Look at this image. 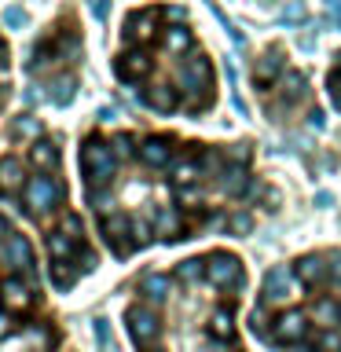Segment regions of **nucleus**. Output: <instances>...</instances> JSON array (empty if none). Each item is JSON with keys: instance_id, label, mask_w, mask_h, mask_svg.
I'll return each mask as SVG.
<instances>
[{"instance_id": "nucleus-1", "label": "nucleus", "mask_w": 341, "mask_h": 352, "mask_svg": "<svg viewBox=\"0 0 341 352\" xmlns=\"http://www.w3.org/2000/svg\"><path fill=\"white\" fill-rule=\"evenodd\" d=\"M81 169H85V180L96 187H107L110 180H114V151H110V143H103L99 136L85 140L81 147Z\"/></svg>"}, {"instance_id": "nucleus-2", "label": "nucleus", "mask_w": 341, "mask_h": 352, "mask_svg": "<svg viewBox=\"0 0 341 352\" xmlns=\"http://www.w3.org/2000/svg\"><path fill=\"white\" fill-rule=\"evenodd\" d=\"M63 202V184L55 180V176L41 173V176H30L26 180V209L33 217L48 213V209H55Z\"/></svg>"}, {"instance_id": "nucleus-3", "label": "nucleus", "mask_w": 341, "mask_h": 352, "mask_svg": "<svg viewBox=\"0 0 341 352\" xmlns=\"http://www.w3.org/2000/svg\"><path fill=\"white\" fill-rule=\"evenodd\" d=\"M206 279L220 286V290H231V286H242V261L235 253H213L206 261Z\"/></svg>"}, {"instance_id": "nucleus-4", "label": "nucleus", "mask_w": 341, "mask_h": 352, "mask_svg": "<svg viewBox=\"0 0 341 352\" xmlns=\"http://www.w3.org/2000/svg\"><path fill=\"white\" fill-rule=\"evenodd\" d=\"M297 294V275L290 264H275L264 275V305H286Z\"/></svg>"}, {"instance_id": "nucleus-5", "label": "nucleus", "mask_w": 341, "mask_h": 352, "mask_svg": "<svg viewBox=\"0 0 341 352\" xmlns=\"http://www.w3.org/2000/svg\"><path fill=\"white\" fill-rule=\"evenodd\" d=\"M180 85H184V92L195 96V99L213 85V66H209L206 55H191V59L180 63Z\"/></svg>"}, {"instance_id": "nucleus-6", "label": "nucleus", "mask_w": 341, "mask_h": 352, "mask_svg": "<svg viewBox=\"0 0 341 352\" xmlns=\"http://www.w3.org/2000/svg\"><path fill=\"white\" fill-rule=\"evenodd\" d=\"M125 323H129V334H132V341H136V345H151V341L162 334L158 316H154L147 305H132L129 312H125Z\"/></svg>"}, {"instance_id": "nucleus-7", "label": "nucleus", "mask_w": 341, "mask_h": 352, "mask_svg": "<svg viewBox=\"0 0 341 352\" xmlns=\"http://www.w3.org/2000/svg\"><path fill=\"white\" fill-rule=\"evenodd\" d=\"M305 334H308V316L301 308H286V312L275 319V330H272V338L283 341V345H297Z\"/></svg>"}, {"instance_id": "nucleus-8", "label": "nucleus", "mask_w": 341, "mask_h": 352, "mask_svg": "<svg viewBox=\"0 0 341 352\" xmlns=\"http://www.w3.org/2000/svg\"><path fill=\"white\" fill-rule=\"evenodd\" d=\"M114 74L121 77V81H143V77L151 74V55L143 52V48L118 55V63H114Z\"/></svg>"}, {"instance_id": "nucleus-9", "label": "nucleus", "mask_w": 341, "mask_h": 352, "mask_svg": "<svg viewBox=\"0 0 341 352\" xmlns=\"http://www.w3.org/2000/svg\"><path fill=\"white\" fill-rule=\"evenodd\" d=\"M129 231H132V220H129L125 213H110V217H103V235H107L110 246H114L118 257H125V253L132 250V242L125 239Z\"/></svg>"}, {"instance_id": "nucleus-10", "label": "nucleus", "mask_w": 341, "mask_h": 352, "mask_svg": "<svg viewBox=\"0 0 341 352\" xmlns=\"http://www.w3.org/2000/svg\"><path fill=\"white\" fill-rule=\"evenodd\" d=\"M4 261L11 264V268L19 272H33V246L26 235H19V231H11V235L4 239Z\"/></svg>"}, {"instance_id": "nucleus-11", "label": "nucleus", "mask_w": 341, "mask_h": 352, "mask_svg": "<svg viewBox=\"0 0 341 352\" xmlns=\"http://www.w3.org/2000/svg\"><path fill=\"white\" fill-rule=\"evenodd\" d=\"M0 305L11 308V312H22V308L33 305V294L30 286L19 279V275H8V279H0Z\"/></svg>"}, {"instance_id": "nucleus-12", "label": "nucleus", "mask_w": 341, "mask_h": 352, "mask_svg": "<svg viewBox=\"0 0 341 352\" xmlns=\"http://www.w3.org/2000/svg\"><path fill=\"white\" fill-rule=\"evenodd\" d=\"M140 158H143V165H151V169H165V165L173 162V143L165 136H147L140 143Z\"/></svg>"}, {"instance_id": "nucleus-13", "label": "nucleus", "mask_w": 341, "mask_h": 352, "mask_svg": "<svg viewBox=\"0 0 341 352\" xmlns=\"http://www.w3.org/2000/svg\"><path fill=\"white\" fill-rule=\"evenodd\" d=\"M154 22H158V11L143 8V11H132L129 15V26H125V37L129 41H151L154 37Z\"/></svg>"}, {"instance_id": "nucleus-14", "label": "nucleus", "mask_w": 341, "mask_h": 352, "mask_svg": "<svg viewBox=\"0 0 341 352\" xmlns=\"http://www.w3.org/2000/svg\"><path fill=\"white\" fill-rule=\"evenodd\" d=\"M286 74V66H283V52H264L257 66H253V81L257 85H268L275 81V77H283Z\"/></svg>"}, {"instance_id": "nucleus-15", "label": "nucleus", "mask_w": 341, "mask_h": 352, "mask_svg": "<svg viewBox=\"0 0 341 352\" xmlns=\"http://www.w3.org/2000/svg\"><path fill=\"white\" fill-rule=\"evenodd\" d=\"M294 275L301 279V286H316V283H323V275H327V264H323V257H316V253H308V257L294 261Z\"/></svg>"}, {"instance_id": "nucleus-16", "label": "nucleus", "mask_w": 341, "mask_h": 352, "mask_svg": "<svg viewBox=\"0 0 341 352\" xmlns=\"http://www.w3.org/2000/svg\"><path fill=\"white\" fill-rule=\"evenodd\" d=\"M30 165H33V169H41V173H52L55 165H59V147H55L52 140H37L30 147Z\"/></svg>"}, {"instance_id": "nucleus-17", "label": "nucleus", "mask_w": 341, "mask_h": 352, "mask_svg": "<svg viewBox=\"0 0 341 352\" xmlns=\"http://www.w3.org/2000/svg\"><path fill=\"white\" fill-rule=\"evenodd\" d=\"M173 290V283H169V275H162V272H147L140 279V294L147 297V301H165Z\"/></svg>"}, {"instance_id": "nucleus-18", "label": "nucleus", "mask_w": 341, "mask_h": 352, "mask_svg": "<svg viewBox=\"0 0 341 352\" xmlns=\"http://www.w3.org/2000/svg\"><path fill=\"white\" fill-rule=\"evenodd\" d=\"M279 96L286 99V103H301L305 99V88H308V81H305V74H297V70H286L283 77H279Z\"/></svg>"}, {"instance_id": "nucleus-19", "label": "nucleus", "mask_w": 341, "mask_h": 352, "mask_svg": "<svg viewBox=\"0 0 341 352\" xmlns=\"http://www.w3.org/2000/svg\"><path fill=\"white\" fill-rule=\"evenodd\" d=\"M143 103L154 107V110H162V114H169V110H176V103H180V99H176V88H173V85H154L151 92L143 96Z\"/></svg>"}, {"instance_id": "nucleus-20", "label": "nucleus", "mask_w": 341, "mask_h": 352, "mask_svg": "<svg viewBox=\"0 0 341 352\" xmlns=\"http://www.w3.org/2000/svg\"><path fill=\"white\" fill-rule=\"evenodd\" d=\"M11 136H15V140H33V143H37V140H41V121L33 118V114L11 118Z\"/></svg>"}, {"instance_id": "nucleus-21", "label": "nucleus", "mask_w": 341, "mask_h": 352, "mask_svg": "<svg viewBox=\"0 0 341 352\" xmlns=\"http://www.w3.org/2000/svg\"><path fill=\"white\" fill-rule=\"evenodd\" d=\"M74 88H77V81L70 74H63V77H55L52 81V92H48V99L55 107H70L74 103Z\"/></svg>"}, {"instance_id": "nucleus-22", "label": "nucleus", "mask_w": 341, "mask_h": 352, "mask_svg": "<svg viewBox=\"0 0 341 352\" xmlns=\"http://www.w3.org/2000/svg\"><path fill=\"white\" fill-rule=\"evenodd\" d=\"M209 334L217 341H231L235 338V323H231V308H217L213 319H209Z\"/></svg>"}, {"instance_id": "nucleus-23", "label": "nucleus", "mask_w": 341, "mask_h": 352, "mask_svg": "<svg viewBox=\"0 0 341 352\" xmlns=\"http://www.w3.org/2000/svg\"><path fill=\"white\" fill-rule=\"evenodd\" d=\"M0 187L4 191H15V187H22V162L19 158H0Z\"/></svg>"}, {"instance_id": "nucleus-24", "label": "nucleus", "mask_w": 341, "mask_h": 352, "mask_svg": "<svg viewBox=\"0 0 341 352\" xmlns=\"http://www.w3.org/2000/svg\"><path fill=\"white\" fill-rule=\"evenodd\" d=\"M74 246H77V242H74L70 235H63V231H52V235H48L52 261H70V257H74Z\"/></svg>"}, {"instance_id": "nucleus-25", "label": "nucleus", "mask_w": 341, "mask_h": 352, "mask_svg": "<svg viewBox=\"0 0 341 352\" xmlns=\"http://www.w3.org/2000/svg\"><path fill=\"white\" fill-rule=\"evenodd\" d=\"M220 187H224L228 195H242V187H246V169L231 162L228 169H224V176H220Z\"/></svg>"}, {"instance_id": "nucleus-26", "label": "nucleus", "mask_w": 341, "mask_h": 352, "mask_svg": "<svg viewBox=\"0 0 341 352\" xmlns=\"http://www.w3.org/2000/svg\"><path fill=\"white\" fill-rule=\"evenodd\" d=\"M165 48H169L173 55H184L187 48H191V30H184V26L165 30Z\"/></svg>"}, {"instance_id": "nucleus-27", "label": "nucleus", "mask_w": 341, "mask_h": 352, "mask_svg": "<svg viewBox=\"0 0 341 352\" xmlns=\"http://www.w3.org/2000/svg\"><path fill=\"white\" fill-rule=\"evenodd\" d=\"M158 235L162 239H176V235H180V213H176L173 206H165L158 213Z\"/></svg>"}, {"instance_id": "nucleus-28", "label": "nucleus", "mask_w": 341, "mask_h": 352, "mask_svg": "<svg viewBox=\"0 0 341 352\" xmlns=\"http://www.w3.org/2000/svg\"><path fill=\"white\" fill-rule=\"evenodd\" d=\"M52 283L59 286V290H70V283H74L70 261H52Z\"/></svg>"}, {"instance_id": "nucleus-29", "label": "nucleus", "mask_w": 341, "mask_h": 352, "mask_svg": "<svg viewBox=\"0 0 341 352\" xmlns=\"http://www.w3.org/2000/svg\"><path fill=\"white\" fill-rule=\"evenodd\" d=\"M176 275H180V279L184 283H195V279H202V275H206V261H184L180 264V268H176Z\"/></svg>"}, {"instance_id": "nucleus-30", "label": "nucleus", "mask_w": 341, "mask_h": 352, "mask_svg": "<svg viewBox=\"0 0 341 352\" xmlns=\"http://www.w3.org/2000/svg\"><path fill=\"white\" fill-rule=\"evenodd\" d=\"M0 19H4V26L8 30H22V26H26V11H22V8H15V4H8L4 11H0Z\"/></svg>"}, {"instance_id": "nucleus-31", "label": "nucleus", "mask_w": 341, "mask_h": 352, "mask_svg": "<svg viewBox=\"0 0 341 352\" xmlns=\"http://www.w3.org/2000/svg\"><path fill=\"white\" fill-rule=\"evenodd\" d=\"M59 231H63V235H70L74 242H81V235H85L81 217H77V213H66V217H63V224H59Z\"/></svg>"}, {"instance_id": "nucleus-32", "label": "nucleus", "mask_w": 341, "mask_h": 352, "mask_svg": "<svg viewBox=\"0 0 341 352\" xmlns=\"http://www.w3.org/2000/svg\"><path fill=\"white\" fill-rule=\"evenodd\" d=\"M316 316L323 319L327 327H334V323H341V312H338V305H334V301H327V297H323V301L316 305Z\"/></svg>"}, {"instance_id": "nucleus-33", "label": "nucleus", "mask_w": 341, "mask_h": 352, "mask_svg": "<svg viewBox=\"0 0 341 352\" xmlns=\"http://www.w3.org/2000/svg\"><path fill=\"white\" fill-rule=\"evenodd\" d=\"M327 92H330V99H334V107L341 110V70H334L327 77Z\"/></svg>"}, {"instance_id": "nucleus-34", "label": "nucleus", "mask_w": 341, "mask_h": 352, "mask_svg": "<svg viewBox=\"0 0 341 352\" xmlns=\"http://www.w3.org/2000/svg\"><path fill=\"white\" fill-rule=\"evenodd\" d=\"M191 180H198V162H184L176 169V184H191Z\"/></svg>"}, {"instance_id": "nucleus-35", "label": "nucleus", "mask_w": 341, "mask_h": 352, "mask_svg": "<svg viewBox=\"0 0 341 352\" xmlns=\"http://www.w3.org/2000/svg\"><path fill=\"white\" fill-rule=\"evenodd\" d=\"M228 224H231V231H235V235H246V231L253 228V220H250L246 213H235V217L228 220Z\"/></svg>"}, {"instance_id": "nucleus-36", "label": "nucleus", "mask_w": 341, "mask_h": 352, "mask_svg": "<svg viewBox=\"0 0 341 352\" xmlns=\"http://www.w3.org/2000/svg\"><path fill=\"white\" fill-rule=\"evenodd\" d=\"M114 151L121 154V158H129V154H132V136H118L114 140Z\"/></svg>"}, {"instance_id": "nucleus-37", "label": "nucleus", "mask_w": 341, "mask_h": 352, "mask_svg": "<svg viewBox=\"0 0 341 352\" xmlns=\"http://www.w3.org/2000/svg\"><path fill=\"white\" fill-rule=\"evenodd\" d=\"M323 349L327 352H341V334H330V330H327V334H323Z\"/></svg>"}, {"instance_id": "nucleus-38", "label": "nucleus", "mask_w": 341, "mask_h": 352, "mask_svg": "<svg viewBox=\"0 0 341 352\" xmlns=\"http://www.w3.org/2000/svg\"><path fill=\"white\" fill-rule=\"evenodd\" d=\"M283 19H286V22H297V19H305V4H290V8L283 11Z\"/></svg>"}, {"instance_id": "nucleus-39", "label": "nucleus", "mask_w": 341, "mask_h": 352, "mask_svg": "<svg viewBox=\"0 0 341 352\" xmlns=\"http://www.w3.org/2000/svg\"><path fill=\"white\" fill-rule=\"evenodd\" d=\"M327 11H330V19H334V22H338V30H341V0H330Z\"/></svg>"}, {"instance_id": "nucleus-40", "label": "nucleus", "mask_w": 341, "mask_h": 352, "mask_svg": "<svg viewBox=\"0 0 341 352\" xmlns=\"http://www.w3.org/2000/svg\"><path fill=\"white\" fill-rule=\"evenodd\" d=\"M330 275L341 283V253H334V257H330Z\"/></svg>"}, {"instance_id": "nucleus-41", "label": "nucleus", "mask_w": 341, "mask_h": 352, "mask_svg": "<svg viewBox=\"0 0 341 352\" xmlns=\"http://www.w3.org/2000/svg\"><path fill=\"white\" fill-rule=\"evenodd\" d=\"M107 11H110L107 4H92V15H96V19H107Z\"/></svg>"}, {"instance_id": "nucleus-42", "label": "nucleus", "mask_w": 341, "mask_h": 352, "mask_svg": "<svg viewBox=\"0 0 341 352\" xmlns=\"http://www.w3.org/2000/svg\"><path fill=\"white\" fill-rule=\"evenodd\" d=\"M99 121H114V107H103V110H99Z\"/></svg>"}, {"instance_id": "nucleus-43", "label": "nucleus", "mask_w": 341, "mask_h": 352, "mask_svg": "<svg viewBox=\"0 0 341 352\" xmlns=\"http://www.w3.org/2000/svg\"><path fill=\"white\" fill-rule=\"evenodd\" d=\"M8 330H11V323H8V316L0 312V338H8Z\"/></svg>"}, {"instance_id": "nucleus-44", "label": "nucleus", "mask_w": 341, "mask_h": 352, "mask_svg": "<svg viewBox=\"0 0 341 352\" xmlns=\"http://www.w3.org/2000/svg\"><path fill=\"white\" fill-rule=\"evenodd\" d=\"M8 235H11V228H8V220L0 217V239H8Z\"/></svg>"}, {"instance_id": "nucleus-45", "label": "nucleus", "mask_w": 341, "mask_h": 352, "mask_svg": "<svg viewBox=\"0 0 341 352\" xmlns=\"http://www.w3.org/2000/svg\"><path fill=\"white\" fill-rule=\"evenodd\" d=\"M4 55H8V48H4V41H0V63H4Z\"/></svg>"}, {"instance_id": "nucleus-46", "label": "nucleus", "mask_w": 341, "mask_h": 352, "mask_svg": "<svg viewBox=\"0 0 341 352\" xmlns=\"http://www.w3.org/2000/svg\"><path fill=\"white\" fill-rule=\"evenodd\" d=\"M154 352H158V349H154Z\"/></svg>"}]
</instances>
